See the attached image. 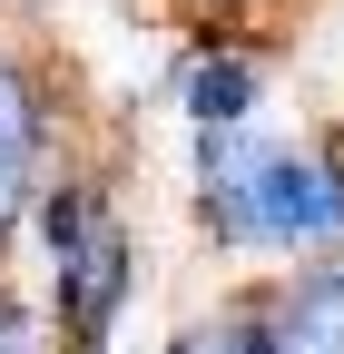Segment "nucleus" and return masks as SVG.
Instances as JSON below:
<instances>
[{
	"label": "nucleus",
	"mask_w": 344,
	"mask_h": 354,
	"mask_svg": "<svg viewBox=\"0 0 344 354\" xmlns=\"http://www.w3.org/2000/svg\"><path fill=\"white\" fill-rule=\"evenodd\" d=\"M187 207L217 256H285V266H325L344 256V138L334 128H227L197 138L187 167Z\"/></svg>",
	"instance_id": "nucleus-1"
},
{
	"label": "nucleus",
	"mask_w": 344,
	"mask_h": 354,
	"mask_svg": "<svg viewBox=\"0 0 344 354\" xmlns=\"http://www.w3.org/2000/svg\"><path fill=\"white\" fill-rule=\"evenodd\" d=\"M50 148H59L50 79H39L20 50H0V256L20 246V227H30V197L50 187Z\"/></svg>",
	"instance_id": "nucleus-2"
},
{
	"label": "nucleus",
	"mask_w": 344,
	"mask_h": 354,
	"mask_svg": "<svg viewBox=\"0 0 344 354\" xmlns=\"http://www.w3.org/2000/svg\"><path fill=\"white\" fill-rule=\"evenodd\" d=\"M256 109H266V50H246V39L207 30L197 50L178 59V118H187V138L256 128Z\"/></svg>",
	"instance_id": "nucleus-3"
},
{
	"label": "nucleus",
	"mask_w": 344,
	"mask_h": 354,
	"mask_svg": "<svg viewBox=\"0 0 344 354\" xmlns=\"http://www.w3.org/2000/svg\"><path fill=\"white\" fill-rule=\"evenodd\" d=\"M276 354H344V256L325 266H285V276L256 295Z\"/></svg>",
	"instance_id": "nucleus-4"
},
{
	"label": "nucleus",
	"mask_w": 344,
	"mask_h": 354,
	"mask_svg": "<svg viewBox=\"0 0 344 354\" xmlns=\"http://www.w3.org/2000/svg\"><path fill=\"white\" fill-rule=\"evenodd\" d=\"M157 354H276V344H266V315H256V295H246V305H217V315L178 325Z\"/></svg>",
	"instance_id": "nucleus-5"
},
{
	"label": "nucleus",
	"mask_w": 344,
	"mask_h": 354,
	"mask_svg": "<svg viewBox=\"0 0 344 354\" xmlns=\"http://www.w3.org/2000/svg\"><path fill=\"white\" fill-rule=\"evenodd\" d=\"M0 354H59L50 315H39V295H20V286H0Z\"/></svg>",
	"instance_id": "nucleus-6"
},
{
	"label": "nucleus",
	"mask_w": 344,
	"mask_h": 354,
	"mask_svg": "<svg viewBox=\"0 0 344 354\" xmlns=\"http://www.w3.org/2000/svg\"><path fill=\"white\" fill-rule=\"evenodd\" d=\"M197 10H246V0H197Z\"/></svg>",
	"instance_id": "nucleus-7"
}]
</instances>
